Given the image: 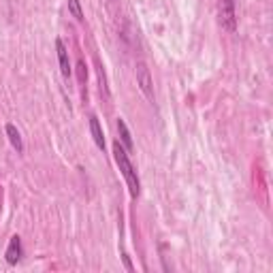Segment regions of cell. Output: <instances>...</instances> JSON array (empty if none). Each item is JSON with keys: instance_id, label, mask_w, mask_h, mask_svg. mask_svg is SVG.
Returning a JSON list of instances; mask_svg holds the SVG:
<instances>
[{"instance_id": "1", "label": "cell", "mask_w": 273, "mask_h": 273, "mask_svg": "<svg viewBox=\"0 0 273 273\" xmlns=\"http://www.w3.org/2000/svg\"><path fill=\"white\" fill-rule=\"evenodd\" d=\"M113 156H116V162L122 171V175L128 184V190H131V196H139L141 192V181H139V175H137V169L133 167L131 158H128V152L124 150V145L120 141L113 143Z\"/></svg>"}, {"instance_id": "2", "label": "cell", "mask_w": 273, "mask_h": 273, "mask_svg": "<svg viewBox=\"0 0 273 273\" xmlns=\"http://www.w3.org/2000/svg\"><path fill=\"white\" fill-rule=\"evenodd\" d=\"M218 20L226 32L237 30V13H235V0H218Z\"/></svg>"}, {"instance_id": "3", "label": "cell", "mask_w": 273, "mask_h": 273, "mask_svg": "<svg viewBox=\"0 0 273 273\" xmlns=\"http://www.w3.org/2000/svg\"><path fill=\"white\" fill-rule=\"evenodd\" d=\"M137 83L150 103L154 105V81H152V75H150V68L145 62H137Z\"/></svg>"}, {"instance_id": "4", "label": "cell", "mask_w": 273, "mask_h": 273, "mask_svg": "<svg viewBox=\"0 0 273 273\" xmlns=\"http://www.w3.org/2000/svg\"><path fill=\"white\" fill-rule=\"evenodd\" d=\"M22 256H24V248H22V239L17 235H13L11 241H9V246H7V252H5V258H7V263L9 265H17L22 261Z\"/></svg>"}, {"instance_id": "5", "label": "cell", "mask_w": 273, "mask_h": 273, "mask_svg": "<svg viewBox=\"0 0 273 273\" xmlns=\"http://www.w3.org/2000/svg\"><path fill=\"white\" fill-rule=\"evenodd\" d=\"M56 51H58V62H60V73L64 79L70 77V62H68V49L62 39H56Z\"/></svg>"}, {"instance_id": "6", "label": "cell", "mask_w": 273, "mask_h": 273, "mask_svg": "<svg viewBox=\"0 0 273 273\" xmlns=\"http://www.w3.org/2000/svg\"><path fill=\"white\" fill-rule=\"evenodd\" d=\"M90 133H92V139H94V143L98 145V150H105V137H103V131H100V124H98V118L94 116H90Z\"/></svg>"}, {"instance_id": "7", "label": "cell", "mask_w": 273, "mask_h": 273, "mask_svg": "<svg viewBox=\"0 0 273 273\" xmlns=\"http://www.w3.org/2000/svg\"><path fill=\"white\" fill-rule=\"evenodd\" d=\"M7 137H9V141H11V145L17 150V154H22L24 152V141H22V135H20V131L13 124H7Z\"/></svg>"}, {"instance_id": "8", "label": "cell", "mask_w": 273, "mask_h": 273, "mask_svg": "<svg viewBox=\"0 0 273 273\" xmlns=\"http://www.w3.org/2000/svg\"><path fill=\"white\" fill-rule=\"evenodd\" d=\"M118 131H120V139H122V145L126 152L133 150V137H131V131H128V126L122 118H118Z\"/></svg>"}, {"instance_id": "9", "label": "cell", "mask_w": 273, "mask_h": 273, "mask_svg": "<svg viewBox=\"0 0 273 273\" xmlns=\"http://www.w3.org/2000/svg\"><path fill=\"white\" fill-rule=\"evenodd\" d=\"M68 11L77 22H83V11H81V3L79 0H68Z\"/></svg>"}, {"instance_id": "10", "label": "cell", "mask_w": 273, "mask_h": 273, "mask_svg": "<svg viewBox=\"0 0 273 273\" xmlns=\"http://www.w3.org/2000/svg\"><path fill=\"white\" fill-rule=\"evenodd\" d=\"M98 79H100V92L109 94V90H107V81H105V70H103V66H98Z\"/></svg>"}, {"instance_id": "11", "label": "cell", "mask_w": 273, "mask_h": 273, "mask_svg": "<svg viewBox=\"0 0 273 273\" xmlns=\"http://www.w3.org/2000/svg\"><path fill=\"white\" fill-rule=\"evenodd\" d=\"M77 70H79V81L83 83V81H85V77H88V70H85L83 60H79V62H77Z\"/></svg>"}]
</instances>
